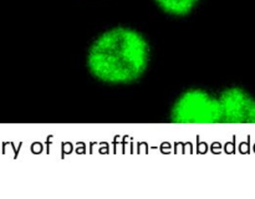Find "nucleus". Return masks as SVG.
Masks as SVG:
<instances>
[{
  "instance_id": "obj_1",
  "label": "nucleus",
  "mask_w": 255,
  "mask_h": 199,
  "mask_svg": "<svg viewBox=\"0 0 255 199\" xmlns=\"http://www.w3.org/2000/svg\"><path fill=\"white\" fill-rule=\"evenodd\" d=\"M151 55V42L141 30L131 25H114L92 39L86 67L101 84L132 85L147 72Z\"/></svg>"
},
{
  "instance_id": "obj_2",
  "label": "nucleus",
  "mask_w": 255,
  "mask_h": 199,
  "mask_svg": "<svg viewBox=\"0 0 255 199\" xmlns=\"http://www.w3.org/2000/svg\"><path fill=\"white\" fill-rule=\"evenodd\" d=\"M169 119L178 124L222 123L218 95L198 87L186 90L174 100Z\"/></svg>"
},
{
  "instance_id": "obj_3",
  "label": "nucleus",
  "mask_w": 255,
  "mask_h": 199,
  "mask_svg": "<svg viewBox=\"0 0 255 199\" xmlns=\"http://www.w3.org/2000/svg\"><path fill=\"white\" fill-rule=\"evenodd\" d=\"M222 123L255 124V97L243 87L231 86L218 95Z\"/></svg>"
},
{
  "instance_id": "obj_4",
  "label": "nucleus",
  "mask_w": 255,
  "mask_h": 199,
  "mask_svg": "<svg viewBox=\"0 0 255 199\" xmlns=\"http://www.w3.org/2000/svg\"><path fill=\"white\" fill-rule=\"evenodd\" d=\"M203 0H152L154 6L172 19H186L198 10Z\"/></svg>"
}]
</instances>
